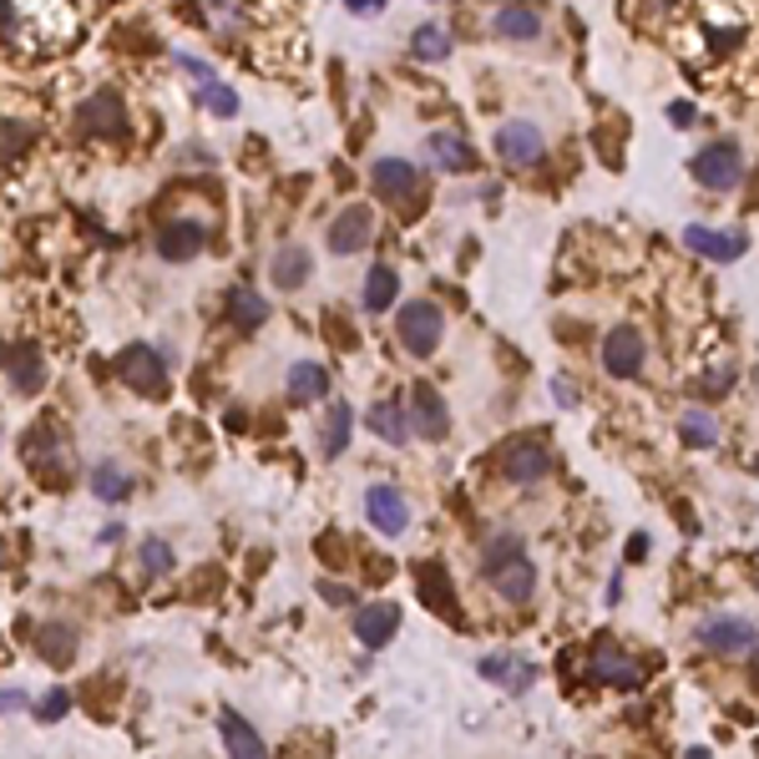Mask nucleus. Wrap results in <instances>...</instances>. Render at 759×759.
Listing matches in <instances>:
<instances>
[{"instance_id":"f257e3e1","label":"nucleus","mask_w":759,"mask_h":759,"mask_svg":"<svg viewBox=\"0 0 759 759\" xmlns=\"http://www.w3.org/2000/svg\"><path fill=\"white\" fill-rule=\"evenodd\" d=\"M482 573L507 602H532V592H537V567L526 557L522 537H511V532H501L497 542H486Z\"/></svg>"},{"instance_id":"f03ea898","label":"nucleus","mask_w":759,"mask_h":759,"mask_svg":"<svg viewBox=\"0 0 759 759\" xmlns=\"http://www.w3.org/2000/svg\"><path fill=\"white\" fill-rule=\"evenodd\" d=\"M21 456H26V466L46 486L71 482V451H66V441H61L56 426H31L26 441H21Z\"/></svg>"},{"instance_id":"7ed1b4c3","label":"nucleus","mask_w":759,"mask_h":759,"mask_svg":"<svg viewBox=\"0 0 759 759\" xmlns=\"http://www.w3.org/2000/svg\"><path fill=\"white\" fill-rule=\"evenodd\" d=\"M117 375L127 390L147 395V400H158V395L168 390V365H162V354L152 350V344H127V350L117 354Z\"/></svg>"},{"instance_id":"20e7f679","label":"nucleus","mask_w":759,"mask_h":759,"mask_svg":"<svg viewBox=\"0 0 759 759\" xmlns=\"http://www.w3.org/2000/svg\"><path fill=\"white\" fill-rule=\"evenodd\" d=\"M395 335H400V344H406L410 354L426 360V354H435V344H441L445 319L431 299H410L406 309H400V319H395Z\"/></svg>"},{"instance_id":"39448f33","label":"nucleus","mask_w":759,"mask_h":759,"mask_svg":"<svg viewBox=\"0 0 759 759\" xmlns=\"http://www.w3.org/2000/svg\"><path fill=\"white\" fill-rule=\"evenodd\" d=\"M689 172H694L709 193H729V188H739V178H745V152L734 143H709L704 152H694Z\"/></svg>"},{"instance_id":"423d86ee","label":"nucleus","mask_w":759,"mask_h":759,"mask_svg":"<svg viewBox=\"0 0 759 759\" xmlns=\"http://www.w3.org/2000/svg\"><path fill=\"white\" fill-rule=\"evenodd\" d=\"M588 679L608 683V689H638L643 683V668L633 654H623L613 638H598L588 654Z\"/></svg>"},{"instance_id":"0eeeda50","label":"nucleus","mask_w":759,"mask_h":759,"mask_svg":"<svg viewBox=\"0 0 759 759\" xmlns=\"http://www.w3.org/2000/svg\"><path fill=\"white\" fill-rule=\"evenodd\" d=\"M77 132H87V137H102V143H117V137H127V106H122L117 92H97L81 102L77 112Z\"/></svg>"},{"instance_id":"6e6552de","label":"nucleus","mask_w":759,"mask_h":759,"mask_svg":"<svg viewBox=\"0 0 759 759\" xmlns=\"http://www.w3.org/2000/svg\"><path fill=\"white\" fill-rule=\"evenodd\" d=\"M699 643H704L709 654H755V623L749 618H734V613H714L699 623Z\"/></svg>"},{"instance_id":"1a4fd4ad","label":"nucleus","mask_w":759,"mask_h":759,"mask_svg":"<svg viewBox=\"0 0 759 759\" xmlns=\"http://www.w3.org/2000/svg\"><path fill=\"white\" fill-rule=\"evenodd\" d=\"M208 234H213L208 218H168L158 228V259L188 263L197 249H203V243H208Z\"/></svg>"},{"instance_id":"9d476101","label":"nucleus","mask_w":759,"mask_h":759,"mask_svg":"<svg viewBox=\"0 0 759 759\" xmlns=\"http://www.w3.org/2000/svg\"><path fill=\"white\" fill-rule=\"evenodd\" d=\"M375 238V213L365 208V203H350V208L340 213V218L329 223V253H340V259H350V253H365V243Z\"/></svg>"},{"instance_id":"9b49d317","label":"nucleus","mask_w":759,"mask_h":759,"mask_svg":"<svg viewBox=\"0 0 759 759\" xmlns=\"http://www.w3.org/2000/svg\"><path fill=\"white\" fill-rule=\"evenodd\" d=\"M451 431V416H445V400L431 380H416L410 385V435H426V441H441Z\"/></svg>"},{"instance_id":"f8f14e48","label":"nucleus","mask_w":759,"mask_h":759,"mask_svg":"<svg viewBox=\"0 0 759 759\" xmlns=\"http://www.w3.org/2000/svg\"><path fill=\"white\" fill-rule=\"evenodd\" d=\"M365 517L375 522V532H385V537H400L410 526V507H406V491H395V486L375 482L365 491Z\"/></svg>"},{"instance_id":"ddd939ff","label":"nucleus","mask_w":759,"mask_h":759,"mask_svg":"<svg viewBox=\"0 0 759 759\" xmlns=\"http://www.w3.org/2000/svg\"><path fill=\"white\" fill-rule=\"evenodd\" d=\"M547 472H552V451L542 441H511L507 451H501V476H507V482L532 486Z\"/></svg>"},{"instance_id":"4468645a","label":"nucleus","mask_w":759,"mask_h":759,"mask_svg":"<svg viewBox=\"0 0 759 759\" xmlns=\"http://www.w3.org/2000/svg\"><path fill=\"white\" fill-rule=\"evenodd\" d=\"M602 370L613 380H633L643 370V335L628 325L608 329V340H602Z\"/></svg>"},{"instance_id":"2eb2a0df","label":"nucleus","mask_w":759,"mask_h":759,"mask_svg":"<svg viewBox=\"0 0 759 759\" xmlns=\"http://www.w3.org/2000/svg\"><path fill=\"white\" fill-rule=\"evenodd\" d=\"M542 152H547V143H542V132L532 122H507L497 132V158L507 168H532V162H542Z\"/></svg>"},{"instance_id":"dca6fc26","label":"nucleus","mask_w":759,"mask_h":759,"mask_svg":"<svg viewBox=\"0 0 759 759\" xmlns=\"http://www.w3.org/2000/svg\"><path fill=\"white\" fill-rule=\"evenodd\" d=\"M370 183H375L380 197L406 203V197H420V168L406 158H380L375 168H370Z\"/></svg>"},{"instance_id":"f3484780","label":"nucleus","mask_w":759,"mask_h":759,"mask_svg":"<svg viewBox=\"0 0 759 759\" xmlns=\"http://www.w3.org/2000/svg\"><path fill=\"white\" fill-rule=\"evenodd\" d=\"M482 679H491L497 689H507V694H526V689L537 683V668L526 664L522 654H486L482 658Z\"/></svg>"},{"instance_id":"a211bd4d","label":"nucleus","mask_w":759,"mask_h":759,"mask_svg":"<svg viewBox=\"0 0 759 759\" xmlns=\"http://www.w3.org/2000/svg\"><path fill=\"white\" fill-rule=\"evenodd\" d=\"M395 633H400V608L395 602H370V608L354 613V638L365 648H385Z\"/></svg>"},{"instance_id":"6ab92c4d","label":"nucleus","mask_w":759,"mask_h":759,"mask_svg":"<svg viewBox=\"0 0 759 759\" xmlns=\"http://www.w3.org/2000/svg\"><path fill=\"white\" fill-rule=\"evenodd\" d=\"M5 375H11L15 395H41V385H46V354H41V344L5 350Z\"/></svg>"},{"instance_id":"aec40b11","label":"nucleus","mask_w":759,"mask_h":759,"mask_svg":"<svg viewBox=\"0 0 759 759\" xmlns=\"http://www.w3.org/2000/svg\"><path fill=\"white\" fill-rule=\"evenodd\" d=\"M426 152H431V162H435V168H445V172H466L476 162L472 143H466L456 127L431 132V137H426Z\"/></svg>"},{"instance_id":"412c9836","label":"nucleus","mask_w":759,"mask_h":759,"mask_svg":"<svg viewBox=\"0 0 759 759\" xmlns=\"http://www.w3.org/2000/svg\"><path fill=\"white\" fill-rule=\"evenodd\" d=\"M683 243H689L699 259H714V263H729L745 253V234H714V228H699V223L683 234Z\"/></svg>"},{"instance_id":"4be33fe9","label":"nucleus","mask_w":759,"mask_h":759,"mask_svg":"<svg viewBox=\"0 0 759 759\" xmlns=\"http://www.w3.org/2000/svg\"><path fill=\"white\" fill-rule=\"evenodd\" d=\"M309 274H315V259H309L299 243H288V249H279L274 259H269V279H274V288H304L309 284Z\"/></svg>"},{"instance_id":"5701e85b","label":"nucleus","mask_w":759,"mask_h":759,"mask_svg":"<svg viewBox=\"0 0 759 759\" xmlns=\"http://www.w3.org/2000/svg\"><path fill=\"white\" fill-rule=\"evenodd\" d=\"M329 395V370L315 365V360H299V365L288 370V400L294 406H315Z\"/></svg>"},{"instance_id":"b1692460","label":"nucleus","mask_w":759,"mask_h":759,"mask_svg":"<svg viewBox=\"0 0 759 759\" xmlns=\"http://www.w3.org/2000/svg\"><path fill=\"white\" fill-rule=\"evenodd\" d=\"M537 31H542V15L532 5H501V11H491V36L501 41H532Z\"/></svg>"},{"instance_id":"393cba45","label":"nucleus","mask_w":759,"mask_h":759,"mask_svg":"<svg viewBox=\"0 0 759 759\" xmlns=\"http://www.w3.org/2000/svg\"><path fill=\"white\" fill-rule=\"evenodd\" d=\"M218 724H223V745H228V759H269V749H263L259 729L238 720L234 709H228V714H223Z\"/></svg>"},{"instance_id":"a878e982","label":"nucleus","mask_w":759,"mask_h":759,"mask_svg":"<svg viewBox=\"0 0 759 759\" xmlns=\"http://www.w3.org/2000/svg\"><path fill=\"white\" fill-rule=\"evenodd\" d=\"M350 431H354V410L344 406V400H329V416H325V426H319V451H325V456H344Z\"/></svg>"},{"instance_id":"bb28decb","label":"nucleus","mask_w":759,"mask_h":759,"mask_svg":"<svg viewBox=\"0 0 759 759\" xmlns=\"http://www.w3.org/2000/svg\"><path fill=\"white\" fill-rule=\"evenodd\" d=\"M365 426L380 435V441H390V445H406L410 441V416L395 400H380V406H370Z\"/></svg>"},{"instance_id":"cd10ccee","label":"nucleus","mask_w":759,"mask_h":759,"mask_svg":"<svg viewBox=\"0 0 759 759\" xmlns=\"http://www.w3.org/2000/svg\"><path fill=\"white\" fill-rule=\"evenodd\" d=\"M92 497L106 501V507H117V501L132 497V476L122 472V461H97L92 466Z\"/></svg>"},{"instance_id":"c85d7f7f","label":"nucleus","mask_w":759,"mask_h":759,"mask_svg":"<svg viewBox=\"0 0 759 759\" xmlns=\"http://www.w3.org/2000/svg\"><path fill=\"white\" fill-rule=\"evenodd\" d=\"M36 654L46 658V664H71V654H77V628H71V623H41Z\"/></svg>"},{"instance_id":"c756f323","label":"nucleus","mask_w":759,"mask_h":759,"mask_svg":"<svg viewBox=\"0 0 759 759\" xmlns=\"http://www.w3.org/2000/svg\"><path fill=\"white\" fill-rule=\"evenodd\" d=\"M679 435L683 445H694V451H709V445H720V420L709 416L704 406H689L679 416Z\"/></svg>"},{"instance_id":"7c9ffc66","label":"nucleus","mask_w":759,"mask_h":759,"mask_svg":"<svg viewBox=\"0 0 759 759\" xmlns=\"http://www.w3.org/2000/svg\"><path fill=\"white\" fill-rule=\"evenodd\" d=\"M228 319H234L238 329H263L269 325V304L253 294V288H228Z\"/></svg>"},{"instance_id":"2f4dec72","label":"nucleus","mask_w":759,"mask_h":759,"mask_svg":"<svg viewBox=\"0 0 759 759\" xmlns=\"http://www.w3.org/2000/svg\"><path fill=\"white\" fill-rule=\"evenodd\" d=\"M395 294H400V279H395V269L390 263H375L365 274V309L370 315H385L395 304Z\"/></svg>"},{"instance_id":"473e14b6","label":"nucleus","mask_w":759,"mask_h":759,"mask_svg":"<svg viewBox=\"0 0 759 759\" xmlns=\"http://www.w3.org/2000/svg\"><path fill=\"white\" fill-rule=\"evenodd\" d=\"M410 56H416V61H445V56H451V31L435 26V21L416 26V36H410Z\"/></svg>"},{"instance_id":"72a5a7b5","label":"nucleus","mask_w":759,"mask_h":759,"mask_svg":"<svg viewBox=\"0 0 759 759\" xmlns=\"http://www.w3.org/2000/svg\"><path fill=\"white\" fill-rule=\"evenodd\" d=\"M203 102H208L213 117H238V92L228 87V81H203Z\"/></svg>"},{"instance_id":"f704fd0d","label":"nucleus","mask_w":759,"mask_h":759,"mask_svg":"<svg viewBox=\"0 0 759 759\" xmlns=\"http://www.w3.org/2000/svg\"><path fill=\"white\" fill-rule=\"evenodd\" d=\"M26 143H31V122H0V162L26 152Z\"/></svg>"},{"instance_id":"c9c22d12","label":"nucleus","mask_w":759,"mask_h":759,"mask_svg":"<svg viewBox=\"0 0 759 759\" xmlns=\"http://www.w3.org/2000/svg\"><path fill=\"white\" fill-rule=\"evenodd\" d=\"M143 573H147V577L172 573V547H168L162 537H147V542H143Z\"/></svg>"},{"instance_id":"e433bc0d","label":"nucleus","mask_w":759,"mask_h":759,"mask_svg":"<svg viewBox=\"0 0 759 759\" xmlns=\"http://www.w3.org/2000/svg\"><path fill=\"white\" fill-rule=\"evenodd\" d=\"M66 709H71V694H66V689H52L46 704H36V720H61Z\"/></svg>"},{"instance_id":"4c0bfd02","label":"nucleus","mask_w":759,"mask_h":759,"mask_svg":"<svg viewBox=\"0 0 759 759\" xmlns=\"http://www.w3.org/2000/svg\"><path fill=\"white\" fill-rule=\"evenodd\" d=\"M734 390V365L729 370H714V375H704V395H729Z\"/></svg>"},{"instance_id":"58836bf2","label":"nucleus","mask_w":759,"mask_h":759,"mask_svg":"<svg viewBox=\"0 0 759 759\" xmlns=\"http://www.w3.org/2000/svg\"><path fill=\"white\" fill-rule=\"evenodd\" d=\"M344 5H350V11H370V15L385 11V0H344Z\"/></svg>"},{"instance_id":"ea45409f","label":"nucleus","mask_w":759,"mask_h":759,"mask_svg":"<svg viewBox=\"0 0 759 759\" xmlns=\"http://www.w3.org/2000/svg\"><path fill=\"white\" fill-rule=\"evenodd\" d=\"M552 395H557V400H563V406H573V400H577V390H573V385H563V380H557V385H552Z\"/></svg>"},{"instance_id":"a19ab883","label":"nucleus","mask_w":759,"mask_h":759,"mask_svg":"<svg viewBox=\"0 0 759 759\" xmlns=\"http://www.w3.org/2000/svg\"><path fill=\"white\" fill-rule=\"evenodd\" d=\"M643 552H648V537H633V547H628V563H643Z\"/></svg>"},{"instance_id":"79ce46f5","label":"nucleus","mask_w":759,"mask_h":759,"mask_svg":"<svg viewBox=\"0 0 759 759\" xmlns=\"http://www.w3.org/2000/svg\"><path fill=\"white\" fill-rule=\"evenodd\" d=\"M749 689L759 694V648H755V658H749Z\"/></svg>"},{"instance_id":"37998d69","label":"nucleus","mask_w":759,"mask_h":759,"mask_svg":"<svg viewBox=\"0 0 759 759\" xmlns=\"http://www.w3.org/2000/svg\"><path fill=\"white\" fill-rule=\"evenodd\" d=\"M21 699H26V694H15V689H11V694H0V714H5V709H15Z\"/></svg>"},{"instance_id":"c03bdc74","label":"nucleus","mask_w":759,"mask_h":759,"mask_svg":"<svg viewBox=\"0 0 759 759\" xmlns=\"http://www.w3.org/2000/svg\"><path fill=\"white\" fill-rule=\"evenodd\" d=\"M683 759H714V755H709L704 745H689V755H683Z\"/></svg>"},{"instance_id":"a18cd8bd","label":"nucleus","mask_w":759,"mask_h":759,"mask_svg":"<svg viewBox=\"0 0 759 759\" xmlns=\"http://www.w3.org/2000/svg\"><path fill=\"white\" fill-rule=\"evenodd\" d=\"M648 5H668V0H648Z\"/></svg>"},{"instance_id":"49530a36","label":"nucleus","mask_w":759,"mask_h":759,"mask_svg":"<svg viewBox=\"0 0 759 759\" xmlns=\"http://www.w3.org/2000/svg\"><path fill=\"white\" fill-rule=\"evenodd\" d=\"M0 360H5V344H0Z\"/></svg>"}]
</instances>
